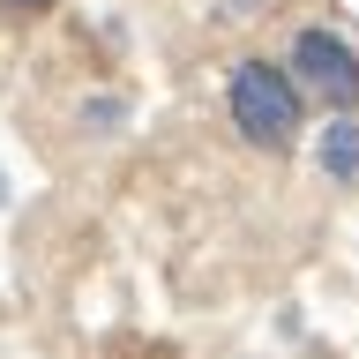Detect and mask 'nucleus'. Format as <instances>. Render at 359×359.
Here are the masks:
<instances>
[{
	"label": "nucleus",
	"instance_id": "obj_5",
	"mask_svg": "<svg viewBox=\"0 0 359 359\" xmlns=\"http://www.w3.org/2000/svg\"><path fill=\"white\" fill-rule=\"evenodd\" d=\"M0 202H8V180H0Z\"/></svg>",
	"mask_w": 359,
	"mask_h": 359
},
{
	"label": "nucleus",
	"instance_id": "obj_4",
	"mask_svg": "<svg viewBox=\"0 0 359 359\" xmlns=\"http://www.w3.org/2000/svg\"><path fill=\"white\" fill-rule=\"evenodd\" d=\"M0 8H8V15H45L53 0H0Z\"/></svg>",
	"mask_w": 359,
	"mask_h": 359
},
{
	"label": "nucleus",
	"instance_id": "obj_3",
	"mask_svg": "<svg viewBox=\"0 0 359 359\" xmlns=\"http://www.w3.org/2000/svg\"><path fill=\"white\" fill-rule=\"evenodd\" d=\"M322 172L330 180H359V120L352 112H337L330 128H322Z\"/></svg>",
	"mask_w": 359,
	"mask_h": 359
},
{
	"label": "nucleus",
	"instance_id": "obj_1",
	"mask_svg": "<svg viewBox=\"0 0 359 359\" xmlns=\"http://www.w3.org/2000/svg\"><path fill=\"white\" fill-rule=\"evenodd\" d=\"M224 105H232V128H240L255 150H285L292 128H299V90H292L285 67H269V60H240L232 67Z\"/></svg>",
	"mask_w": 359,
	"mask_h": 359
},
{
	"label": "nucleus",
	"instance_id": "obj_2",
	"mask_svg": "<svg viewBox=\"0 0 359 359\" xmlns=\"http://www.w3.org/2000/svg\"><path fill=\"white\" fill-rule=\"evenodd\" d=\"M292 67H299V90H314L322 105H337V112L359 105V53L337 30H299L292 38Z\"/></svg>",
	"mask_w": 359,
	"mask_h": 359
}]
</instances>
